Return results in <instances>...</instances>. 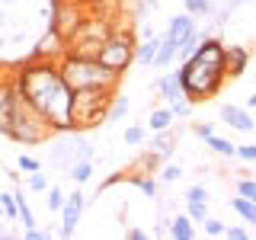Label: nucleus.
Instances as JSON below:
<instances>
[{
  "label": "nucleus",
  "mask_w": 256,
  "mask_h": 240,
  "mask_svg": "<svg viewBox=\"0 0 256 240\" xmlns=\"http://www.w3.org/2000/svg\"><path fill=\"white\" fill-rule=\"evenodd\" d=\"M10 77H13L16 93L36 112H42L54 132H70V86L61 80L54 61L29 58Z\"/></svg>",
  "instance_id": "obj_1"
},
{
  "label": "nucleus",
  "mask_w": 256,
  "mask_h": 240,
  "mask_svg": "<svg viewBox=\"0 0 256 240\" xmlns=\"http://www.w3.org/2000/svg\"><path fill=\"white\" fill-rule=\"evenodd\" d=\"M54 68H58L61 80L70 86V90H84V86H106V90H118V84H122V74L102 68L96 58H80V54H70V52H64L61 58L54 61Z\"/></svg>",
  "instance_id": "obj_2"
},
{
  "label": "nucleus",
  "mask_w": 256,
  "mask_h": 240,
  "mask_svg": "<svg viewBox=\"0 0 256 240\" xmlns=\"http://www.w3.org/2000/svg\"><path fill=\"white\" fill-rule=\"evenodd\" d=\"M224 68L221 64H212V61H202V58H186L180 68V86H182V96L196 106V102H205L212 96L221 93L224 86Z\"/></svg>",
  "instance_id": "obj_3"
},
{
  "label": "nucleus",
  "mask_w": 256,
  "mask_h": 240,
  "mask_svg": "<svg viewBox=\"0 0 256 240\" xmlns=\"http://www.w3.org/2000/svg\"><path fill=\"white\" fill-rule=\"evenodd\" d=\"M116 90L106 86H84L70 90V128L74 132H90V128L106 122V106Z\"/></svg>",
  "instance_id": "obj_4"
},
{
  "label": "nucleus",
  "mask_w": 256,
  "mask_h": 240,
  "mask_svg": "<svg viewBox=\"0 0 256 240\" xmlns=\"http://www.w3.org/2000/svg\"><path fill=\"white\" fill-rule=\"evenodd\" d=\"M52 134H54L52 122L16 93V106H13V118H10V128H6V138H13L16 144H45Z\"/></svg>",
  "instance_id": "obj_5"
},
{
  "label": "nucleus",
  "mask_w": 256,
  "mask_h": 240,
  "mask_svg": "<svg viewBox=\"0 0 256 240\" xmlns=\"http://www.w3.org/2000/svg\"><path fill=\"white\" fill-rule=\"evenodd\" d=\"M134 42H138V38H134L132 26L112 22L109 36L102 38L100 52H96V61H100L102 68L116 70V74H125V70H128V64L134 61Z\"/></svg>",
  "instance_id": "obj_6"
},
{
  "label": "nucleus",
  "mask_w": 256,
  "mask_h": 240,
  "mask_svg": "<svg viewBox=\"0 0 256 240\" xmlns=\"http://www.w3.org/2000/svg\"><path fill=\"white\" fill-rule=\"evenodd\" d=\"M84 4L77 0H54V10H52V29H58L64 38L74 32V26L84 20Z\"/></svg>",
  "instance_id": "obj_7"
},
{
  "label": "nucleus",
  "mask_w": 256,
  "mask_h": 240,
  "mask_svg": "<svg viewBox=\"0 0 256 240\" xmlns=\"http://www.w3.org/2000/svg\"><path fill=\"white\" fill-rule=\"evenodd\" d=\"M84 208H86V196L80 189H74L70 196H64V205H61V237H74L77 234V224L84 218Z\"/></svg>",
  "instance_id": "obj_8"
},
{
  "label": "nucleus",
  "mask_w": 256,
  "mask_h": 240,
  "mask_svg": "<svg viewBox=\"0 0 256 240\" xmlns=\"http://www.w3.org/2000/svg\"><path fill=\"white\" fill-rule=\"evenodd\" d=\"M218 118H221L228 128H234V132H244V134H250L253 128H256V118L250 116V109L234 106V102H224L221 112H218Z\"/></svg>",
  "instance_id": "obj_9"
},
{
  "label": "nucleus",
  "mask_w": 256,
  "mask_h": 240,
  "mask_svg": "<svg viewBox=\"0 0 256 240\" xmlns=\"http://www.w3.org/2000/svg\"><path fill=\"white\" fill-rule=\"evenodd\" d=\"M13 106H16V86H13V77L4 74L0 77V134H6V128H10Z\"/></svg>",
  "instance_id": "obj_10"
},
{
  "label": "nucleus",
  "mask_w": 256,
  "mask_h": 240,
  "mask_svg": "<svg viewBox=\"0 0 256 240\" xmlns=\"http://www.w3.org/2000/svg\"><path fill=\"white\" fill-rule=\"evenodd\" d=\"M250 68V48L246 45H224V77H240Z\"/></svg>",
  "instance_id": "obj_11"
},
{
  "label": "nucleus",
  "mask_w": 256,
  "mask_h": 240,
  "mask_svg": "<svg viewBox=\"0 0 256 240\" xmlns=\"http://www.w3.org/2000/svg\"><path fill=\"white\" fill-rule=\"evenodd\" d=\"M196 32V20H192L189 13H182V16H173L170 20V26H166V32H164V38L170 42L176 52H180V45L186 42V38Z\"/></svg>",
  "instance_id": "obj_12"
},
{
  "label": "nucleus",
  "mask_w": 256,
  "mask_h": 240,
  "mask_svg": "<svg viewBox=\"0 0 256 240\" xmlns=\"http://www.w3.org/2000/svg\"><path fill=\"white\" fill-rule=\"evenodd\" d=\"M148 150H150V154H157L160 160L173 157V150H176V132H173V125L164 128V132H154V138H150Z\"/></svg>",
  "instance_id": "obj_13"
},
{
  "label": "nucleus",
  "mask_w": 256,
  "mask_h": 240,
  "mask_svg": "<svg viewBox=\"0 0 256 240\" xmlns=\"http://www.w3.org/2000/svg\"><path fill=\"white\" fill-rule=\"evenodd\" d=\"M157 45H160V36H144L141 42H134V61L141 64V68H150L154 64V54H157Z\"/></svg>",
  "instance_id": "obj_14"
},
{
  "label": "nucleus",
  "mask_w": 256,
  "mask_h": 240,
  "mask_svg": "<svg viewBox=\"0 0 256 240\" xmlns=\"http://www.w3.org/2000/svg\"><path fill=\"white\" fill-rule=\"evenodd\" d=\"M157 93L164 96L166 102L180 100V96H182V86H180V70H170V74L157 77Z\"/></svg>",
  "instance_id": "obj_15"
},
{
  "label": "nucleus",
  "mask_w": 256,
  "mask_h": 240,
  "mask_svg": "<svg viewBox=\"0 0 256 240\" xmlns=\"http://www.w3.org/2000/svg\"><path fill=\"white\" fill-rule=\"evenodd\" d=\"M166 234L173 240H192L196 237V221H189V214H176V218H170Z\"/></svg>",
  "instance_id": "obj_16"
},
{
  "label": "nucleus",
  "mask_w": 256,
  "mask_h": 240,
  "mask_svg": "<svg viewBox=\"0 0 256 240\" xmlns=\"http://www.w3.org/2000/svg\"><path fill=\"white\" fill-rule=\"evenodd\" d=\"M128 109H132L128 96H125V93H112V100H109V106H106V122H109V125L122 122V118L128 116Z\"/></svg>",
  "instance_id": "obj_17"
},
{
  "label": "nucleus",
  "mask_w": 256,
  "mask_h": 240,
  "mask_svg": "<svg viewBox=\"0 0 256 240\" xmlns=\"http://www.w3.org/2000/svg\"><path fill=\"white\" fill-rule=\"evenodd\" d=\"M157 166H160V157L150 154V150H144V154L128 166V173H134V176H157Z\"/></svg>",
  "instance_id": "obj_18"
},
{
  "label": "nucleus",
  "mask_w": 256,
  "mask_h": 240,
  "mask_svg": "<svg viewBox=\"0 0 256 240\" xmlns=\"http://www.w3.org/2000/svg\"><path fill=\"white\" fill-rule=\"evenodd\" d=\"M230 208H234V214L244 224H256V202H253V198L234 196V198H230Z\"/></svg>",
  "instance_id": "obj_19"
},
{
  "label": "nucleus",
  "mask_w": 256,
  "mask_h": 240,
  "mask_svg": "<svg viewBox=\"0 0 256 240\" xmlns=\"http://www.w3.org/2000/svg\"><path fill=\"white\" fill-rule=\"evenodd\" d=\"M122 182H132V186H138L148 198H154V196H157V189H160L157 176H134V173H122Z\"/></svg>",
  "instance_id": "obj_20"
},
{
  "label": "nucleus",
  "mask_w": 256,
  "mask_h": 240,
  "mask_svg": "<svg viewBox=\"0 0 256 240\" xmlns=\"http://www.w3.org/2000/svg\"><path fill=\"white\" fill-rule=\"evenodd\" d=\"M64 173H68L77 186H80V182H90L93 180V160H74V164H70Z\"/></svg>",
  "instance_id": "obj_21"
},
{
  "label": "nucleus",
  "mask_w": 256,
  "mask_h": 240,
  "mask_svg": "<svg viewBox=\"0 0 256 240\" xmlns=\"http://www.w3.org/2000/svg\"><path fill=\"white\" fill-rule=\"evenodd\" d=\"M170 125H173V112L166 106H157L148 116V128H150V132H164V128H170Z\"/></svg>",
  "instance_id": "obj_22"
},
{
  "label": "nucleus",
  "mask_w": 256,
  "mask_h": 240,
  "mask_svg": "<svg viewBox=\"0 0 256 240\" xmlns=\"http://www.w3.org/2000/svg\"><path fill=\"white\" fill-rule=\"evenodd\" d=\"M205 148H212L218 157H228V160H234V148H237V144H230L228 138H218V134L212 132V134L205 138Z\"/></svg>",
  "instance_id": "obj_23"
},
{
  "label": "nucleus",
  "mask_w": 256,
  "mask_h": 240,
  "mask_svg": "<svg viewBox=\"0 0 256 240\" xmlns=\"http://www.w3.org/2000/svg\"><path fill=\"white\" fill-rule=\"evenodd\" d=\"M182 6L189 16H208L214 10V0H182Z\"/></svg>",
  "instance_id": "obj_24"
},
{
  "label": "nucleus",
  "mask_w": 256,
  "mask_h": 240,
  "mask_svg": "<svg viewBox=\"0 0 256 240\" xmlns=\"http://www.w3.org/2000/svg\"><path fill=\"white\" fill-rule=\"evenodd\" d=\"M45 205H48V212H61V205H64V189L48 182V189H45Z\"/></svg>",
  "instance_id": "obj_25"
},
{
  "label": "nucleus",
  "mask_w": 256,
  "mask_h": 240,
  "mask_svg": "<svg viewBox=\"0 0 256 240\" xmlns=\"http://www.w3.org/2000/svg\"><path fill=\"white\" fill-rule=\"evenodd\" d=\"M26 189H29V192H45V189H48V176H45V170L26 173Z\"/></svg>",
  "instance_id": "obj_26"
},
{
  "label": "nucleus",
  "mask_w": 256,
  "mask_h": 240,
  "mask_svg": "<svg viewBox=\"0 0 256 240\" xmlns=\"http://www.w3.org/2000/svg\"><path fill=\"white\" fill-rule=\"evenodd\" d=\"M166 109L173 112V118H189V116H192V102L186 100V96H180V100L166 102Z\"/></svg>",
  "instance_id": "obj_27"
},
{
  "label": "nucleus",
  "mask_w": 256,
  "mask_h": 240,
  "mask_svg": "<svg viewBox=\"0 0 256 240\" xmlns=\"http://www.w3.org/2000/svg\"><path fill=\"white\" fill-rule=\"evenodd\" d=\"M182 166H176V164H166V166H157V176H160V182H176V180H182Z\"/></svg>",
  "instance_id": "obj_28"
},
{
  "label": "nucleus",
  "mask_w": 256,
  "mask_h": 240,
  "mask_svg": "<svg viewBox=\"0 0 256 240\" xmlns=\"http://www.w3.org/2000/svg\"><path fill=\"white\" fill-rule=\"evenodd\" d=\"M0 212H4L6 221H20L16 218V202H13V192H0Z\"/></svg>",
  "instance_id": "obj_29"
},
{
  "label": "nucleus",
  "mask_w": 256,
  "mask_h": 240,
  "mask_svg": "<svg viewBox=\"0 0 256 240\" xmlns=\"http://www.w3.org/2000/svg\"><path fill=\"white\" fill-rule=\"evenodd\" d=\"M186 214H189V221L202 224L208 218V202H186Z\"/></svg>",
  "instance_id": "obj_30"
},
{
  "label": "nucleus",
  "mask_w": 256,
  "mask_h": 240,
  "mask_svg": "<svg viewBox=\"0 0 256 240\" xmlns=\"http://www.w3.org/2000/svg\"><path fill=\"white\" fill-rule=\"evenodd\" d=\"M16 166H20L22 173H36V170H42V160H38V157H32V154H20Z\"/></svg>",
  "instance_id": "obj_31"
},
{
  "label": "nucleus",
  "mask_w": 256,
  "mask_h": 240,
  "mask_svg": "<svg viewBox=\"0 0 256 240\" xmlns=\"http://www.w3.org/2000/svg\"><path fill=\"white\" fill-rule=\"evenodd\" d=\"M144 138H148V128H141V125L125 128V144H144Z\"/></svg>",
  "instance_id": "obj_32"
},
{
  "label": "nucleus",
  "mask_w": 256,
  "mask_h": 240,
  "mask_svg": "<svg viewBox=\"0 0 256 240\" xmlns=\"http://www.w3.org/2000/svg\"><path fill=\"white\" fill-rule=\"evenodd\" d=\"M202 228H205V234H208V237H224V228H228V224H224V221H218V218H212V214H208V218L202 221Z\"/></svg>",
  "instance_id": "obj_33"
},
{
  "label": "nucleus",
  "mask_w": 256,
  "mask_h": 240,
  "mask_svg": "<svg viewBox=\"0 0 256 240\" xmlns=\"http://www.w3.org/2000/svg\"><path fill=\"white\" fill-rule=\"evenodd\" d=\"M237 196H244V198H253V202H256V180H250V176L237 180Z\"/></svg>",
  "instance_id": "obj_34"
},
{
  "label": "nucleus",
  "mask_w": 256,
  "mask_h": 240,
  "mask_svg": "<svg viewBox=\"0 0 256 240\" xmlns=\"http://www.w3.org/2000/svg\"><path fill=\"white\" fill-rule=\"evenodd\" d=\"M224 237L228 240H253V234L246 228H240V224H230V228H224Z\"/></svg>",
  "instance_id": "obj_35"
},
{
  "label": "nucleus",
  "mask_w": 256,
  "mask_h": 240,
  "mask_svg": "<svg viewBox=\"0 0 256 240\" xmlns=\"http://www.w3.org/2000/svg\"><path fill=\"white\" fill-rule=\"evenodd\" d=\"M234 157L246 160V164H253V160H256V148H253V144H237V148H234Z\"/></svg>",
  "instance_id": "obj_36"
},
{
  "label": "nucleus",
  "mask_w": 256,
  "mask_h": 240,
  "mask_svg": "<svg viewBox=\"0 0 256 240\" xmlns=\"http://www.w3.org/2000/svg\"><path fill=\"white\" fill-rule=\"evenodd\" d=\"M186 202H208V189L205 186H192L186 192Z\"/></svg>",
  "instance_id": "obj_37"
},
{
  "label": "nucleus",
  "mask_w": 256,
  "mask_h": 240,
  "mask_svg": "<svg viewBox=\"0 0 256 240\" xmlns=\"http://www.w3.org/2000/svg\"><path fill=\"white\" fill-rule=\"evenodd\" d=\"M212 132H214V125H212V122H196V125H192V134H196V138H202V141H205Z\"/></svg>",
  "instance_id": "obj_38"
},
{
  "label": "nucleus",
  "mask_w": 256,
  "mask_h": 240,
  "mask_svg": "<svg viewBox=\"0 0 256 240\" xmlns=\"http://www.w3.org/2000/svg\"><path fill=\"white\" fill-rule=\"evenodd\" d=\"M26 240H48L52 237V230H45V228H26V234H22Z\"/></svg>",
  "instance_id": "obj_39"
},
{
  "label": "nucleus",
  "mask_w": 256,
  "mask_h": 240,
  "mask_svg": "<svg viewBox=\"0 0 256 240\" xmlns=\"http://www.w3.org/2000/svg\"><path fill=\"white\" fill-rule=\"evenodd\" d=\"M125 237H132V240H148V237H150V230H144V228H128V230H125Z\"/></svg>",
  "instance_id": "obj_40"
},
{
  "label": "nucleus",
  "mask_w": 256,
  "mask_h": 240,
  "mask_svg": "<svg viewBox=\"0 0 256 240\" xmlns=\"http://www.w3.org/2000/svg\"><path fill=\"white\" fill-rule=\"evenodd\" d=\"M240 4H253V0H230V4H228V6H230V10H237V6H240Z\"/></svg>",
  "instance_id": "obj_41"
},
{
  "label": "nucleus",
  "mask_w": 256,
  "mask_h": 240,
  "mask_svg": "<svg viewBox=\"0 0 256 240\" xmlns=\"http://www.w3.org/2000/svg\"><path fill=\"white\" fill-rule=\"evenodd\" d=\"M4 74H6V70H4V68H0V77H4Z\"/></svg>",
  "instance_id": "obj_42"
},
{
  "label": "nucleus",
  "mask_w": 256,
  "mask_h": 240,
  "mask_svg": "<svg viewBox=\"0 0 256 240\" xmlns=\"http://www.w3.org/2000/svg\"><path fill=\"white\" fill-rule=\"evenodd\" d=\"M77 4H84V0H77Z\"/></svg>",
  "instance_id": "obj_43"
}]
</instances>
